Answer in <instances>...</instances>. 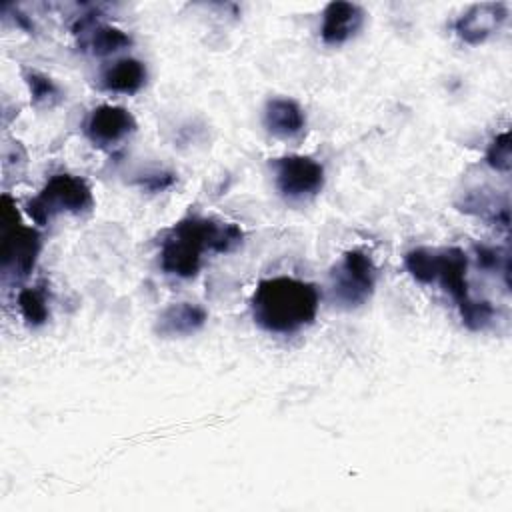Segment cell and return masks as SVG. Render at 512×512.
<instances>
[{
	"instance_id": "1",
	"label": "cell",
	"mask_w": 512,
	"mask_h": 512,
	"mask_svg": "<svg viewBox=\"0 0 512 512\" xmlns=\"http://www.w3.org/2000/svg\"><path fill=\"white\" fill-rule=\"evenodd\" d=\"M242 238L244 232L234 222L186 216L164 236L160 246V266L170 276L194 278L202 266V252H230Z\"/></svg>"
},
{
	"instance_id": "2",
	"label": "cell",
	"mask_w": 512,
	"mask_h": 512,
	"mask_svg": "<svg viewBox=\"0 0 512 512\" xmlns=\"http://www.w3.org/2000/svg\"><path fill=\"white\" fill-rule=\"evenodd\" d=\"M320 304L318 288L292 276L260 280L250 298L254 322L266 332L294 334L310 326Z\"/></svg>"
},
{
	"instance_id": "3",
	"label": "cell",
	"mask_w": 512,
	"mask_h": 512,
	"mask_svg": "<svg viewBox=\"0 0 512 512\" xmlns=\"http://www.w3.org/2000/svg\"><path fill=\"white\" fill-rule=\"evenodd\" d=\"M0 226H2V246H0V266L4 274H14L24 278L32 272L42 240L34 228L22 224L20 214L10 196H2L0 202Z\"/></svg>"
},
{
	"instance_id": "4",
	"label": "cell",
	"mask_w": 512,
	"mask_h": 512,
	"mask_svg": "<svg viewBox=\"0 0 512 512\" xmlns=\"http://www.w3.org/2000/svg\"><path fill=\"white\" fill-rule=\"evenodd\" d=\"M88 182L74 174H54L28 202V214L36 224H48L56 214H84L92 208Z\"/></svg>"
},
{
	"instance_id": "5",
	"label": "cell",
	"mask_w": 512,
	"mask_h": 512,
	"mask_svg": "<svg viewBox=\"0 0 512 512\" xmlns=\"http://www.w3.org/2000/svg\"><path fill=\"white\" fill-rule=\"evenodd\" d=\"M376 286V266L364 250H348L330 270V294L336 306L352 310L366 304Z\"/></svg>"
},
{
	"instance_id": "6",
	"label": "cell",
	"mask_w": 512,
	"mask_h": 512,
	"mask_svg": "<svg viewBox=\"0 0 512 512\" xmlns=\"http://www.w3.org/2000/svg\"><path fill=\"white\" fill-rule=\"evenodd\" d=\"M276 190L286 200H306L316 196L324 186V168L310 156L290 154L272 162Z\"/></svg>"
},
{
	"instance_id": "7",
	"label": "cell",
	"mask_w": 512,
	"mask_h": 512,
	"mask_svg": "<svg viewBox=\"0 0 512 512\" xmlns=\"http://www.w3.org/2000/svg\"><path fill=\"white\" fill-rule=\"evenodd\" d=\"M134 130H136V120L130 114V110L122 106H112V104L96 106L84 122L86 138L98 148L114 146Z\"/></svg>"
},
{
	"instance_id": "8",
	"label": "cell",
	"mask_w": 512,
	"mask_h": 512,
	"mask_svg": "<svg viewBox=\"0 0 512 512\" xmlns=\"http://www.w3.org/2000/svg\"><path fill=\"white\" fill-rule=\"evenodd\" d=\"M508 18V6L504 2H482L470 6L454 22V32L466 44H482L492 36Z\"/></svg>"
},
{
	"instance_id": "9",
	"label": "cell",
	"mask_w": 512,
	"mask_h": 512,
	"mask_svg": "<svg viewBox=\"0 0 512 512\" xmlns=\"http://www.w3.org/2000/svg\"><path fill=\"white\" fill-rule=\"evenodd\" d=\"M364 24V10L352 2H330L322 12L320 36L330 46H340L354 38Z\"/></svg>"
},
{
	"instance_id": "10",
	"label": "cell",
	"mask_w": 512,
	"mask_h": 512,
	"mask_svg": "<svg viewBox=\"0 0 512 512\" xmlns=\"http://www.w3.org/2000/svg\"><path fill=\"white\" fill-rule=\"evenodd\" d=\"M74 34L80 36V48L96 56H110L132 44V38L124 30L110 24H98L92 14L80 16L74 24Z\"/></svg>"
},
{
	"instance_id": "11",
	"label": "cell",
	"mask_w": 512,
	"mask_h": 512,
	"mask_svg": "<svg viewBox=\"0 0 512 512\" xmlns=\"http://www.w3.org/2000/svg\"><path fill=\"white\" fill-rule=\"evenodd\" d=\"M268 134L280 140H296L306 130V114L292 98H270L262 116Z\"/></svg>"
},
{
	"instance_id": "12",
	"label": "cell",
	"mask_w": 512,
	"mask_h": 512,
	"mask_svg": "<svg viewBox=\"0 0 512 512\" xmlns=\"http://www.w3.org/2000/svg\"><path fill=\"white\" fill-rule=\"evenodd\" d=\"M208 320V312L200 304L176 302L166 306L154 324V330L162 338H184L196 334Z\"/></svg>"
},
{
	"instance_id": "13",
	"label": "cell",
	"mask_w": 512,
	"mask_h": 512,
	"mask_svg": "<svg viewBox=\"0 0 512 512\" xmlns=\"http://www.w3.org/2000/svg\"><path fill=\"white\" fill-rule=\"evenodd\" d=\"M468 256L464 250L452 246L446 250L438 252V272L436 280L442 284V288L452 296L458 308L468 304L472 300L470 290H468Z\"/></svg>"
},
{
	"instance_id": "14",
	"label": "cell",
	"mask_w": 512,
	"mask_h": 512,
	"mask_svg": "<svg viewBox=\"0 0 512 512\" xmlns=\"http://www.w3.org/2000/svg\"><path fill=\"white\" fill-rule=\"evenodd\" d=\"M148 72L144 62L136 58H120L106 66L100 74V84L108 92L136 94L146 84Z\"/></svg>"
},
{
	"instance_id": "15",
	"label": "cell",
	"mask_w": 512,
	"mask_h": 512,
	"mask_svg": "<svg viewBox=\"0 0 512 512\" xmlns=\"http://www.w3.org/2000/svg\"><path fill=\"white\" fill-rule=\"evenodd\" d=\"M404 266L414 280L432 284L438 272V252L430 248H414L404 254Z\"/></svg>"
},
{
	"instance_id": "16",
	"label": "cell",
	"mask_w": 512,
	"mask_h": 512,
	"mask_svg": "<svg viewBox=\"0 0 512 512\" xmlns=\"http://www.w3.org/2000/svg\"><path fill=\"white\" fill-rule=\"evenodd\" d=\"M18 308L22 318L26 320L28 326L36 328L46 324L50 310H48V302H46V294L38 288H24L18 294Z\"/></svg>"
},
{
	"instance_id": "17",
	"label": "cell",
	"mask_w": 512,
	"mask_h": 512,
	"mask_svg": "<svg viewBox=\"0 0 512 512\" xmlns=\"http://www.w3.org/2000/svg\"><path fill=\"white\" fill-rule=\"evenodd\" d=\"M484 160L490 168L498 172H508L512 166V152H510V132H502L494 136L486 148Z\"/></svg>"
},
{
	"instance_id": "18",
	"label": "cell",
	"mask_w": 512,
	"mask_h": 512,
	"mask_svg": "<svg viewBox=\"0 0 512 512\" xmlns=\"http://www.w3.org/2000/svg\"><path fill=\"white\" fill-rule=\"evenodd\" d=\"M26 84L30 88V96L36 104H56L60 102V90L54 84V80H50L48 76L40 74V72H28L26 74Z\"/></svg>"
},
{
	"instance_id": "19",
	"label": "cell",
	"mask_w": 512,
	"mask_h": 512,
	"mask_svg": "<svg viewBox=\"0 0 512 512\" xmlns=\"http://www.w3.org/2000/svg\"><path fill=\"white\" fill-rule=\"evenodd\" d=\"M458 312L464 326L470 330H484L494 316V308L488 300H474V298L462 308H458Z\"/></svg>"
},
{
	"instance_id": "20",
	"label": "cell",
	"mask_w": 512,
	"mask_h": 512,
	"mask_svg": "<svg viewBox=\"0 0 512 512\" xmlns=\"http://www.w3.org/2000/svg\"><path fill=\"white\" fill-rule=\"evenodd\" d=\"M476 252V260L478 266L482 270H498L500 264H508V256H502L500 250L492 248V246H484V244H476L474 246Z\"/></svg>"
},
{
	"instance_id": "21",
	"label": "cell",
	"mask_w": 512,
	"mask_h": 512,
	"mask_svg": "<svg viewBox=\"0 0 512 512\" xmlns=\"http://www.w3.org/2000/svg\"><path fill=\"white\" fill-rule=\"evenodd\" d=\"M174 182H176V176L172 172H154V174H146L144 178L138 180V184L148 192H162V190L170 188Z\"/></svg>"
}]
</instances>
